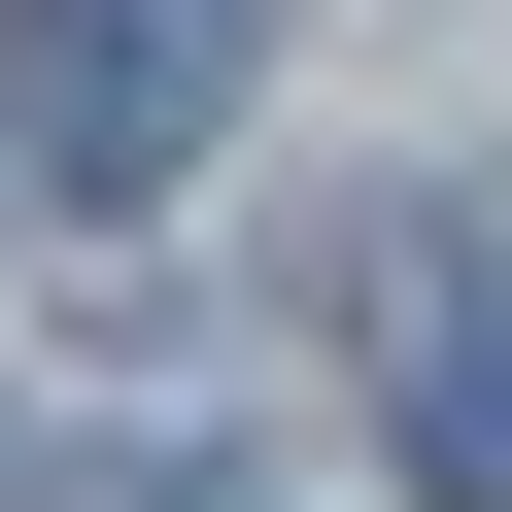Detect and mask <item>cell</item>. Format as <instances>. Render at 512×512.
Returning <instances> with one entry per match:
<instances>
[{"instance_id":"1","label":"cell","mask_w":512,"mask_h":512,"mask_svg":"<svg viewBox=\"0 0 512 512\" xmlns=\"http://www.w3.org/2000/svg\"><path fill=\"white\" fill-rule=\"evenodd\" d=\"M205 137H239V0H35V35H0V171L171 205Z\"/></svg>"},{"instance_id":"2","label":"cell","mask_w":512,"mask_h":512,"mask_svg":"<svg viewBox=\"0 0 512 512\" xmlns=\"http://www.w3.org/2000/svg\"><path fill=\"white\" fill-rule=\"evenodd\" d=\"M410 512H512V308L410 342Z\"/></svg>"}]
</instances>
